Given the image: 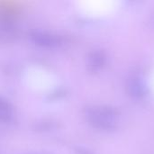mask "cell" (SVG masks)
<instances>
[{
    "instance_id": "obj_3",
    "label": "cell",
    "mask_w": 154,
    "mask_h": 154,
    "mask_svg": "<svg viewBox=\"0 0 154 154\" xmlns=\"http://www.w3.org/2000/svg\"><path fill=\"white\" fill-rule=\"evenodd\" d=\"M106 55L102 51H95L89 56V65L94 70H98L106 63Z\"/></svg>"
},
{
    "instance_id": "obj_2",
    "label": "cell",
    "mask_w": 154,
    "mask_h": 154,
    "mask_svg": "<svg viewBox=\"0 0 154 154\" xmlns=\"http://www.w3.org/2000/svg\"><path fill=\"white\" fill-rule=\"evenodd\" d=\"M126 88L128 94L136 99L143 98L147 95V86L143 79L138 76H134L129 79Z\"/></svg>"
},
{
    "instance_id": "obj_1",
    "label": "cell",
    "mask_w": 154,
    "mask_h": 154,
    "mask_svg": "<svg viewBox=\"0 0 154 154\" xmlns=\"http://www.w3.org/2000/svg\"><path fill=\"white\" fill-rule=\"evenodd\" d=\"M88 117L95 127L102 130H112L116 126L117 112L112 107L96 106L88 110Z\"/></svg>"
},
{
    "instance_id": "obj_4",
    "label": "cell",
    "mask_w": 154,
    "mask_h": 154,
    "mask_svg": "<svg viewBox=\"0 0 154 154\" xmlns=\"http://www.w3.org/2000/svg\"><path fill=\"white\" fill-rule=\"evenodd\" d=\"M9 115V108L7 106L0 101V117H6Z\"/></svg>"
}]
</instances>
